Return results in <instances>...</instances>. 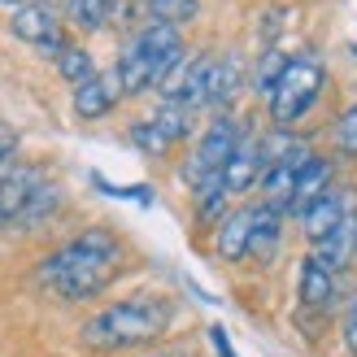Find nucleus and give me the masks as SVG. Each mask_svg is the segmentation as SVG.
I'll use <instances>...</instances> for the list:
<instances>
[{
	"label": "nucleus",
	"instance_id": "f257e3e1",
	"mask_svg": "<svg viewBox=\"0 0 357 357\" xmlns=\"http://www.w3.org/2000/svg\"><path fill=\"white\" fill-rule=\"evenodd\" d=\"M118 261H122L118 236L105 227H92L40 261V283L61 301H92L118 275Z\"/></svg>",
	"mask_w": 357,
	"mask_h": 357
},
{
	"label": "nucleus",
	"instance_id": "f03ea898",
	"mask_svg": "<svg viewBox=\"0 0 357 357\" xmlns=\"http://www.w3.org/2000/svg\"><path fill=\"white\" fill-rule=\"evenodd\" d=\"M166 327H170L166 296H131V301H118V305L100 310L96 318H87L79 335L96 353H118V349L153 344L157 335H166Z\"/></svg>",
	"mask_w": 357,
	"mask_h": 357
},
{
	"label": "nucleus",
	"instance_id": "7ed1b4c3",
	"mask_svg": "<svg viewBox=\"0 0 357 357\" xmlns=\"http://www.w3.org/2000/svg\"><path fill=\"white\" fill-rule=\"evenodd\" d=\"M178 61H183V40H178V26L166 22H149L144 31L127 44V52L118 57V79L127 87V96L135 92H149V87H162Z\"/></svg>",
	"mask_w": 357,
	"mask_h": 357
},
{
	"label": "nucleus",
	"instance_id": "20e7f679",
	"mask_svg": "<svg viewBox=\"0 0 357 357\" xmlns=\"http://www.w3.org/2000/svg\"><path fill=\"white\" fill-rule=\"evenodd\" d=\"M323 83H327V70H323V61H318V57H310V52L292 57L288 70H283V79H279V87L271 92V118L288 131L292 122H301L318 105Z\"/></svg>",
	"mask_w": 357,
	"mask_h": 357
},
{
	"label": "nucleus",
	"instance_id": "39448f33",
	"mask_svg": "<svg viewBox=\"0 0 357 357\" xmlns=\"http://www.w3.org/2000/svg\"><path fill=\"white\" fill-rule=\"evenodd\" d=\"M248 131H244V122L240 118H231V114H218L205 127V135H201V144H196V153L188 157V166H183V183H192V188H201V183H209L213 174H222L227 170V162L236 157V149H240V139H244Z\"/></svg>",
	"mask_w": 357,
	"mask_h": 357
},
{
	"label": "nucleus",
	"instance_id": "423d86ee",
	"mask_svg": "<svg viewBox=\"0 0 357 357\" xmlns=\"http://www.w3.org/2000/svg\"><path fill=\"white\" fill-rule=\"evenodd\" d=\"M209 75H213V57L196 52V57H183L178 70L162 83V100L166 105H183V109H205L209 100Z\"/></svg>",
	"mask_w": 357,
	"mask_h": 357
},
{
	"label": "nucleus",
	"instance_id": "0eeeda50",
	"mask_svg": "<svg viewBox=\"0 0 357 357\" xmlns=\"http://www.w3.org/2000/svg\"><path fill=\"white\" fill-rule=\"evenodd\" d=\"M310 144H296L288 157H283V162H275L271 170L261 174V196H266V209H275L279 218L283 213H292V205H296V178H301V170L310 166Z\"/></svg>",
	"mask_w": 357,
	"mask_h": 357
},
{
	"label": "nucleus",
	"instance_id": "6e6552de",
	"mask_svg": "<svg viewBox=\"0 0 357 357\" xmlns=\"http://www.w3.org/2000/svg\"><path fill=\"white\" fill-rule=\"evenodd\" d=\"M13 35L22 44H35V48H44V52H57L66 48V40H61V13L52 9V5H40V0H31V5H22V9H13Z\"/></svg>",
	"mask_w": 357,
	"mask_h": 357
},
{
	"label": "nucleus",
	"instance_id": "1a4fd4ad",
	"mask_svg": "<svg viewBox=\"0 0 357 357\" xmlns=\"http://www.w3.org/2000/svg\"><path fill=\"white\" fill-rule=\"evenodd\" d=\"M349 196H353L349 188H335V183H331L305 213H301V227H305V240H310V244H323L335 227H344V218L353 213V201H349Z\"/></svg>",
	"mask_w": 357,
	"mask_h": 357
},
{
	"label": "nucleus",
	"instance_id": "9d476101",
	"mask_svg": "<svg viewBox=\"0 0 357 357\" xmlns=\"http://www.w3.org/2000/svg\"><path fill=\"white\" fill-rule=\"evenodd\" d=\"M122 96H127V87H122L118 70H96L87 83L75 87V114L79 118H105Z\"/></svg>",
	"mask_w": 357,
	"mask_h": 357
},
{
	"label": "nucleus",
	"instance_id": "9b49d317",
	"mask_svg": "<svg viewBox=\"0 0 357 357\" xmlns=\"http://www.w3.org/2000/svg\"><path fill=\"white\" fill-rule=\"evenodd\" d=\"M40 183H44V174L35 166H13L5 178H0V231L17 227V218H22V209L31 205V196H35Z\"/></svg>",
	"mask_w": 357,
	"mask_h": 357
},
{
	"label": "nucleus",
	"instance_id": "f8f14e48",
	"mask_svg": "<svg viewBox=\"0 0 357 357\" xmlns=\"http://www.w3.org/2000/svg\"><path fill=\"white\" fill-rule=\"evenodd\" d=\"M296 301H301V310H331V301H335V275H331L314 253L301 261V275H296Z\"/></svg>",
	"mask_w": 357,
	"mask_h": 357
},
{
	"label": "nucleus",
	"instance_id": "ddd939ff",
	"mask_svg": "<svg viewBox=\"0 0 357 357\" xmlns=\"http://www.w3.org/2000/svg\"><path fill=\"white\" fill-rule=\"evenodd\" d=\"M261 174H266V162H261V139H257V135H244V139H240V149H236V157H231L227 170H222V183H227V192H231V196H236V192H248Z\"/></svg>",
	"mask_w": 357,
	"mask_h": 357
},
{
	"label": "nucleus",
	"instance_id": "4468645a",
	"mask_svg": "<svg viewBox=\"0 0 357 357\" xmlns=\"http://www.w3.org/2000/svg\"><path fill=\"white\" fill-rule=\"evenodd\" d=\"M253 209H236L227 213V218H218V236H213V248H218L222 261H244L248 257V240H253Z\"/></svg>",
	"mask_w": 357,
	"mask_h": 357
},
{
	"label": "nucleus",
	"instance_id": "2eb2a0df",
	"mask_svg": "<svg viewBox=\"0 0 357 357\" xmlns=\"http://www.w3.org/2000/svg\"><path fill=\"white\" fill-rule=\"evenodd\" d=\"M314 257L323 261L331 275H340V271H344V266L357 257V213H349L344 227H335L323 244H314Z\"/></svg>",
	"mask_w": 357,
	"mask_h": 357
},
{
	"label": "nucleus",
	"instance_id": "dca6fc26",
	"mask_svg": "<svg viewBox=\"0 0 357 357\" xmlns=\"http://www.w3.org/2000/svg\"><path fill=\"white\" fill-rule=\"evenodd\" d=\"M122 13H127V0H70L66 5L70 26H79V31H105Z\"/></svg>",
	"mask_w": 357,
	"mask_h": 357
},
{
	"label": "nucleus",
	"instance_id": "f3484780",
	"mask_svg": "<svg viewBox=\"0 0 357 357\" xmlns=\"http://www.w3.org/2000/svg\"><path fill=\"white\" fill-rule=\"evenodd\" d=\"M240 79H244V66L236 52H227V57H213V75H209V100L205 109H222L231 105V96L240 92Z\"/></svg>",
	"mask_w": 357,
	"mask_h": 357
},
{
	"label": "nucleus",
	"instance_id": "a211bd4d",
	"mask_svg": "<svg viewBox=\"0 0 357 357\" xmlns=\"http://www.w3.org/2000/svg\"><path fill=\"white\" fill-rule=\"evenodd\" d=\"M331 174H335V166L327 162V157H310V166L301 170V178H296V205H292V213H305L318 196L331 188Z\"/></svg>",
	"mask_w": 357,
	"mask_h": 357
},
{
	"label": "nucleus",
	"instance_id": "6ab92c4d",
	"mask_svg": "<svg viewBox=\"0 0 357 357\" xmlns=\"http://www.w3.org/2000/svg\"><path fill=\"white\" fill-rule=\"evenodd\" d=\"M279 240H283V218H279L275 209L257 205V213H253V240H248V257L271 261L275 248H279Z\"/></svg>",
	"mask_w": 357,
	"mask_h": 357
},
{
	"label": "nucleus",
	"instance_id": "aec40b11",
	"mask_svg": "<svg viewBox=\"0 0 357 357\" xmlns=\"http://www.w3.org/2000/svg\"><path fill=\"white\" fill-rule=\"evenodd\" d=\"M149 122L166 135V144H178V139L192 135V109H183V105H166L162 100V109H157Z\"/></svg>",
	"mask_w": 357,
	"mask_h": 357
},
{
	"label": "nucleus",
	"instance_id": "412c9836",
	"mask_svg": "<svg viewBox=\"0 0 357 357\" xmlns=\"http://www.w3.org/2000/svg\"><path fill=\"white\" fill-rule=\"evenodd\" d=\"M52 61H57L61 79H70L75 87H79V83H87V79L96 75V61H92V52H87V48H79V44H66V48H61Z\"/></svg>",
	"mask_w": 357,
	"mask_h": 357
},
{
	"label": "nucleus",
	"instance_id": "4be33fe9",
	"mask_svg": "<svg viewBox=\"0 0 357 357\" xmlns=\"http://www.w3.org/2000/svg\"><path fill=\"white\" fill-rule=\"evenodd\" d=\"M57 209H61V188H57V183H48V178H44V183L35 188L31 205L22 209V218H17V227H40V222L48 218V213H57Z\"/></svg>",
	"mask_w": 357,
	"mask_h": 357
},
{
	"label": "nucleus",
	"instance_id": "5701e85b",
	"mask_svg": "<svg viewBox=\"0 0 357 357\" xmlns=\"http://www.w3.org/2000/svg\"><path fill=\"white\" fill-rule=\"evenodd\" d=\"M149 22H166V26H183L201 13V0H144Z\"/></svg>",
	"mask_w": 357,
	"mask_h": 357
},
{
	"label": "nucleus",
	"instance_id": "b1692460",
	"mask_svg": "<svg viewBox=\"0 0 357 357\" xmlns=\"http://www.w3.org/2000/svg\"><path fill=\"white\" fill-rule=\"evenodd\" d=\"M288 61H292V57H283L279 48H266L261 57H257L253 92H257V96H266V100H271V92H275V87H279V79H283V70H288Z\"/></svg>",
	"mask_w": 357,
	"mask_h": 357
},
{
	"label": "nucleus",
	"instance_id": "393cba45",
	"mask_svg": "<svg viewBox=\"0 0 357 357\" xmlns=\"http://www.w3.org/2000/svg\"><path fill=\"white\" fill-rule=\"evenodd\" d=\"M227 201H231V192H227V183H222V174H213L209 183L196 188V213H201V218H218Z\"/></svg>",
	"mask_w": 357,
	"mask_h": 357
},
{
	"label": "nucleus",
	"instance_id": "a878e982",
	"mask_svg": "<svg viewBox=\"0 0 357 357\" xmlns=\"http://www.w3.org/2000/svg\"><path fill=\"white\" fill-rule=\"evenodd\" d=\"M335 153L357 162V105H353V109H344L340 122H335Z\"/></svg>",
	"mask_w": 357,
	"mask_h": 357
},
{
	"label": "nucleus",
	"instance_id": "bb28decb",
	"mask_svg": "<svg viewBox=\"0 0 357 357\" xmlns=\"http://www.w3.org/2000/svg\"><path fill=\"white\" fill-rule=\"evenodd\" d=\"M131 139H135V144L144 149V153H166V149H170V144H166V135L157 131L149 118H144V122H135V127H131Z\"/></svg>",
	"mask_w": 357,
	"mask_h": 357
},
{
	"label": "nucleus",
	"instance_id": "cd10ccee",
	"mask_svg": "<svg viewBox=\"0 0 357 357\" xmlns=\"http://www.w3.org/2000/svg\"><path fill=\"white\" fill-rule=\"evenodd\" d=\"M17 144H22V139H17V131L9 127V122H0V178L17 166Z\"/></svg>",
	"mask_w": 357,
	"mask_h": 357
},
{
	"label": "nucleus",
	"instance_id": "c85d7f7f",
	"mask_svg": "<svg viewBox=\"0 0 357 357\" xmlns=\"http://www.w3.org/2000/svg\"><path fill=\"white\" fill-rule=\"evenodd\" d=\"M344 349L357 357V296H353V305H349V314H344Z\"/></svg>",
	"mask_w": 357,
	"mask_h": 357
},
{
	"label": "nucleus",
	"instance_id": "c756f323",
	"mask_svg": "<svg viewBox=\"0 0 357 357\" xmlns=\"http://www.w3.org/2000/svg\"><path fill=\"white\" fill-rule=\"evenodd\" d=\"M209 335H213V344H218V353H222V357H236V353H231V349H227V335H222V327H213Z\"/></svg>",
	"mask_w": 357,
	"mask_h": 357
},
{
	"label": "nucleus",
	"instance_id": "7c9ffc66",
	"mask_svg": "<svg viewBox=\"0 0 357 357\" xmlns=\"http://www.w3.org/2000/svg\"><path fill=\"white\" fill-rule=\"evenodd\" d=\"M144 357H188V353H174V349H153V353H144Z\"/></svg>",
	"mask_w": 357,
	"mask_h": 357
},
{
	"label": "nucleus",
	"instance_id": "2f4dec72",
	"mask_svg": "<svg viewBox=\"0 0 357 357\" xmlns=\"http://www.w3.org/2000/svg\"><path fill=\"white\" fill-rule=\"evenodd\" d=\"M0 5H13V9H22V5H31V0H0Z\"/></svg>",
	"mask_w": 357,
	"mask_h": 357
},
{
	"label": "nucleus",
	"instance_id": "473e14b6",
	"mask_svg": "<svg viewBox=\"0 0 357 357\" xmlns=\"http://www.w3.org/2000/svg\"><path fill=\"white\" fill-rule=\"evenodd\" d=\"M353 57H357V40H353Z\"/></svg>",
	"mask_w": 357,
	"mask_h": 357
}]
</instances>
